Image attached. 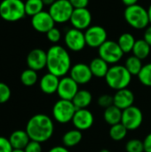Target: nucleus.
Here are the masks:
<instances>
[{
    "label": "nucleus",
    "instance_id": "obj_1",
    "mask_svg": "<svg viewBox=\"0 0 151 152\" xmlns=\"http://www.w3.org/2000/svg\"><path fill=\"white\" fill-rule=\"evenodd\" d=\"M25 130L31 141L43 143L52 138L54 133V124L49 116L36 114L28 119Z\"/></svg>",
    "mask_w": 151,
    "mask_h": 152
},
{
    "label": "nucleus",
    "instance_id": "obj_2",
    "mask_svg": "<svg viewBox=\"0 0 151 152\" xmlns=\"http://www.w3.org/2000/svg\"><path fill=\"white\" fill-rule=\"evenodd\" d=\"M47 63L46 69L58 77H65L71 69V58L66 48L60 45H52L46 52Z\"/></svg>",
    "mask_w": 151,
    "mask_h": 152
},
{
    "label": "nucleus",
    "instance_id": "obj_3",
    "mask_svg": "<svg viewBox=\"0 0 151 152\" xmlns=\"http://www.w3.org/2000/svg\"><path fill=\"white\" fill-rule=\"evenodd\" d=\"M133 76L126 69L125 65L115 64L109 67V69L105 77L107 85L113 90L118 91L127 88L131 84Z\"/></svg>",
    "mask_w": 151,
    "mask_h": 152
},
{
    "label": "nucleus",
    "instance_id": "obj_4",
    "mask_svg": "<svg viewBox=\"0 0 151 152\" xmlns=\"http://www.w3.org/2000/svg\"><path fill=\"white\" fill-rule=\"evenodd\" d=\"M125 21L135 29H145L150 25L148 10L140 4L127 6L124 12Z\"/></svg>",
    "mask_w": 151,
    "mask_h": 152
},
{
    "label": "nucleus",
    "instance_id": "obj_5",
    "mask_svg": "<svg viewBox=\"0 0 151 152\" xmlns=\"http://www.w3.org/2000/svg\"><path fill=\"white\" fill-rule=\"evenodd\" d=\"M26 15L22 0H3L0 3V17L9 22H15Z\"/></svg>",
    "mask_w": 151,
    "mask_h": 152
},
{
    "label": "nucleus",
    "instance_id": "obj_6",
    "mask_svg": "<svg viewBox=\"0 0 151 152\" xmlns=\"http://www.w3.org/2000/svg\"><path fill=\"white\" fill-rule=\"evenodd\" d=\"M76 111L77 108L72 101L60 99L54 103L52 114L56 122L60 124H67L72 121Z\"/></svg>",
    "mask_w": 151,
    "mask_h": 152
},
{
    "label": "nucleus",
    "instance_id": "obj_7",
    "mask_svg": "<svg viewBox=\"0 0 151 152\" xmlns=\"http://www.w3.org/2000/svg\"><path fill=\"white\" fill-rule=\"evenodd\" d=\"M74 7L69 0H56L49 6V13L53 17L55 23H66L70 20Z\"/></svg>",
    "mask_w": 151,
    "mask_h": 152
},
{
    "label": "nucleus",
    "instance_id": "obj_8",
    "mask_svg": "<svg viewBox=\"0 0 151 152\" xmlns=\"http://www.w3.org/2000/svg\"><path fill=\"white\" fill-rule=\"evenodd\" d=\"M99 57L103 59L109 64H117L124 56V52L118 45L117 42L107 40L98 48Z\"/></svg>",
    "mask_w": 151,
    "mask_h": 152
},
{
    "label": "nucleus",
    "instance_id": "obj_9",
    "mask_svg": "<svg viewBox=\"0 0 151 152\" xmlns=\"http://www.w3.org/2000/svg\"><path fill=\"white\" fill-rule=\"evenodd\" d=\"M143 122V113L140 108L131 106L123 110L121 123L127 128L128 131L138 129Z\"/></svg>",
    "mask_w": 151,
    "mask_h": 152
},
{
    "label": "nucleus",
    "instance_id": "obj_10",
    "mask_svg": "<svg viewBox=\"0 0 151 152\" xmlns=\"http://www.w3.org/2000/svg\"><path fill=\"white\" fill-rule=\"evenodd\" d=\"M86 45L91 48H99L108 40L106 29L99 25L90 26L85 32Z\"/></svg>",
    "mask_w": 151,
    "mask_h": 152
},
{
    "label": "nucleus",
    "instance_id": "obj_11",
    "mask_svg": "<svg viewBox=\"0 0 151 152\" xmlns=\"http://www.w3.org/2000/svg\"><path fill=\"white\" fill-rule=\"evenodd\" d=\"M64 42L66 47L72 52H80L86 45L85 33L74 28L67 30L64 36Z\"/></svg>",
    "mask_w": 151,
    "mask_h": 152
},
{
    "label": "nucleus",
    "instance_id": "obj_12",
    "mask_svg": "<svg viewBox=\"0 0 151 152\" xmlns=\"http://www.w3.org/2000/svg\"><path fill=\"white\" fill-rule=\"evenodd\" d=\"M78 84L69 76H65L60 78V83L57 90V94L60 99L72 101L77 93L79 91Z\"/></svg>",
    "mask_w": 151,
    "mask_h": 152
},
{
    "label": "nucleus",
    "instance_id": "obj_13",
    "mask_svg": "<svg viewBox=\"0 0 151 152\" xmlns=\"http://www.w3.org/2000/svg\"><path fill=\"white\" fill-rule=\"evenodd\" d=\"M93 16L87 8L74 9L70 18V23L74 28L79 30H86L92 23Z\"/></svg>",
    "mask_w": 151,
    "mask_h": 152
},
{
    "label": "nucleus",
    "instance_id": "obj_14",
    "mask_svg": "<svg viewBox=\"0 0 151 152\" xmlns=\"http://www.w3.org/2000/svg\"><path fill=\"white\" fill-rule=\"evenodd\" d=\"M54 24L55 21L49 12L42 11L31 17V25L33 28L39 33L46 34L50 29L54 28Z\"/></svg>",
    "mask_w": 151,
    "mask_h": 152
},
{
    "label": "nucleus",
    "instance_id": "obj_15",
    "mask_svg": "<svg viewBox=\"0 0 151 152\" xmlns=\"http://www.w3.org/2000/svg\"><path fill=\"white\" fill-rule=\"evenodd\" d=\"M26 61L28 69L36 71L42 70L43 69L46 68L47 53L43 49L35 48L28 53Z\"/></svg>",
    "mask_w": 151,
    "mask_h": 152
},
{
    "label": "nucleus",
    "instance_id": "obj_16",
    "mask_svg": "<svg viewBox=\"0 0 151 152\" xmlns=\"http://www.w3.org/2000/svg\"><path fill=\"white\" fill-rule=\"evenodd\" d=\"M71 122L76 129L81 132L85 131L93 126L94 123V116L87 109L77 110Z\"/></svg>",
    "mask_w": 151,
    "mask_h": 152
},
{
    "label": "nucleus",
    "instance_id": "obj_17",
    "mask_svg": "<svg viewBox=\"0 0 151 152\" xmlns=\"http://www.w3.org/2000/svg\"><path fill=\"white\" fill-rule=\"evenodd\" d=\"M69 77H71L78 85H85L92 80L93 76L89 65L79 62L71 67Z\"/></svg>",
    "mask_w": 151,
    "mask_h": 152
},
{
    "label": "nucleus",
    "instance_id": "obj_18",
    "mask_svg": "<svg viewBox=\"0 0 151 152\" xmlns=\"http://www.w3.org/2000/svg\"><path fill=\"white\" fill-rule=\"evenodd\" d=\"M113 100L114 105L119 108L120 110H124L133 105L134 94L130 89L125 88L116 91V94L113 95Z\"/></svg>",
    "mask_w": 151,
    "mask_h": 152
},
{
    "label": "nucleus",
    "instance_id": "obj_19",
    "mask_svg": "<svg viewBox=\"0 0 151 152\" xmlns=\"http://www.w3.org/2000/svg\"><path fill=\"white\" fill-rule=\"evenodd\" d=\"M59 83H60V77L48 72L40 78L39 87L44 94H53L57 93Z\"/></svg>",
    "mask_w": 151,
    "mask_h": 152
},
{
    "label": "nucleus",
    "instance_id": "obj_20",
    "mask_svg": "<svg viewBox=\"0 0 151 152\" xmlns=\"http://www.w3.org/2000/svg\"><path fill=\"white\" fill-rule=\"evenodd\" d=\"M8 139L13 149L21 150H24L28 143L31 141L26 130H15L10 134Z\"/></svg>",
    "mask_w": 151,
    "mask_h": 152
},
{
    "label": "nucleus",
    "instance_id": "obj_21",
    "mask_svg": "<svg viewBox=\"0 0 151 152\" xmlns=\"http://www.w3.org/2000/svg\"><path fill=\"white\" fill-rule=\"evenodd\" d=\"M89 67L93 73V76L99 77V78H102V77L105 78V77L109 69V63L106 62L101 57H96V58L93 59L89 64Z\"/></svg>",
    "mask_w": 151,
    "mask_h": 152
},
{
    "label": "nucleus",
    "instance_id": "obj_22",
    "mask_svg": "<svg viewBox=\"0 0 151 152\" xmlns=\"http://www.w3.org/2000/svg\"><path fill=\"white\" fill-rule=\"evenodd\" d=\"M122 113H123L122 110H120L119 108H117L115 105H112V106L105 109V110L103 112V118H104L105 122L111 126L121 123Z\"/></svg>",
    "mask_w": 151,
    "mask_h": 152
},
{
    "label": "nucleus",
    "instance_id": "obj_23",
    "mask_svg": "<svg viewBox=\"0 0 151 152\" xmlns=\"http://www.w3.org/2000/svg\"><path fill=\"white\" fill-rule=\"evenodd\" d=\"M93 101V95L92 94L85 89L79 90L75 97L72 100V102L74 103L77 110H82V109H87V107L91 104Z\"/></svg>",
    "mask_w": 151,
    "mask_h": 152
},
{
    "label": "nucleus",
    "instance_id": "obj_24",
    "mask_svg": "<svg viewBox=\"0 0 151 152\" xmlns=\"http://www.w3.org/2000/svg\"><path fill=\"white\" fill-rule=\"evenodd\" d=\"M83 139L82 132L77 129H71L66 132L62 136V144L66 148H72L78 145Z\"/></svg>",
    "mask_w": 151,
    "mask_h": 152
},
{
    "label": "nucleus",
    "instance_id": "obj_25",
    "mask_svg": "<svg viewBox=\"0 0 151 152\" xmlns=\"http://www.w3.org/2000/svg\"><path fill=\"white\" fill-rule=\"evenodd\" d=\"M151 46L142 38L136 40L133 49V55L136 56L137 58L141 59L142 61L148 58L150 53Z\"/></svg>",
    "mask_w": 151,
    "mask_h": 152
},
{
    "label": "nucleus",
    "instance_id": "obj_26",
    "mask_svg": "<svg viewBox=\"0 0 151 152\" xmlns=\"http://www.w3.org/2000/svg\"><path fill=\"white\" fill-rule=\"evenodd\" d=\"M136 42L135 37L131 33L125 32L119 36L117 39V44L124 52V53H128L133 52L134 44Z\"/></svg>",
    "mask_w": 151,
    "mask_h": 152
},
{
    "label": "nucleus",
    "instance_id": "obj_27",
    "mask_svg": "<svg viewBox=\"0 0 151 152\" xmlns=\"http://www.w3.org/2000/svg\"><path fill=\"white\" fill-rule=\"evenodd\" d=\"M125 67L131 73L132 76H138L143 67V64L141 59L137 58L134 55H132L126 59L125 62Z\"/></svg>",
    "mask_w": 151,
    "mask_h": 152
},
{
    "label": "nucleus",
    "instance_id": "obj_28",
    "mask_svg": "<svg viewBox=\"0 0 151 152\" xmlns=\"http://www.w3.org/2000/svg\"><path fill=\"white\" fill-rule=\"evenodd\" d=\"M127 133V128L122 123L111 126L109 128V136L115 142H120L124 140L126 137Z\"/></svg>",
    "mask_w": 151,
    "mask_h": 152
},
{
    "label": "nucleus",
    "instance_id": "obj_29",
    "mask_svg": "<svg viewBox=\"0 0 151 152\" xmlns=\"http://www.w3.org/2000/svg\"><path fill=\"white\" fill-rule=\"evenodd\" d=\"M26 15L33 17L34 15L44 11V3L42 0H26L25 2Z\"/></svg>",
    "mask_w": 151,
    "mask_h": 152
},
{
    "label": "nucleus",
    "instance_id": "obj_30",
    "mask_svg": "<svg viewBox=\"0 0 151 152\" xmlns=\"http://www.w3.org/2000/svg\"><path fill=\"white\" fill-rule=\"evenodd\" d=\"M38 81L37 71L31 69H27L23 70L20 74V82L25 86H32Z\"/></svg>",
    "mask_w": 151,
    "mask_h": 152
},
{
    "label": "nucleus",
    "instance_id": "obj_31",
    "mask_svg": "<svg viewBox=\"0 0 151 152\" xmlns=\"http://www.w3.org/2000/svg\"><path fill=\"white\" fill-rule=\"evenodd\" d=\"M137 77L141 84L145 86H151V62L143 65Z\"/></svg>",
    "mask_w": 151,
    "mask_h": 152
},
{
    "label": "nucleus",
    "instance_id": "obj_32",
    "mask_svg": "<svg viewBox=\"0 0 151 152\" xmlns=\"http://www.w3.org/2000/svg\"><path fill=\"white\" fill-rule=\"evenodd\" d=\"M126 152H144L143 142L139 139L129 140L125 144Z\"/></svg>",
    "mask_w": 151,
    "mask_h": 152
},
{
    "label": "nucleus",
    "instance_id": "obj_33",
    "mask_svg": "<svg viewBox=\"0 0 151 152\" xmlns=\"http://www.w3.org/2000/svg\"><path fill=\"white\" fill-rule=\"evenodd\" d=\"M12 95L10 87L3 82H0V104L7 102Z\"/></svg>",
    "mask_w": 151,
    "mask_h": 152
},
{
    "label": "nucleus",
    "instance_id": "obj_34",
    "mask_svg": "<svg viewBox=\"0 0 151 152\" xmlns=\"http://www.w3.org/2000/svg\"><path fill=\"white\" fill-rule=\"evenodd\" d=\"M46 37L51 43L56 45L61 38V32L59 28L54 27L46 33Z\"/></svg>",
    "mask_w": 151,
    "mask_h": 152
},
{
    "label": "nucleus",
    "instance_id": "obj_35",
    "mask_svg": "<svg viewBox=\"0 0 151 152\" xmlns=\"http://www.w3.org/2000/svg\"><path fill=\"white\" fill-rule=\"evenodd\" d=\"M97 103L99 106H101V108L107 109L112 105H114V100H113V96L109 95V94H102L98 98Z\"/></svg>",
    "mask_w": 151,
    "mask_h": 152
},
{
    "label": "nucleus",
    "instance_id": "obj_36",
    "mask_svg": "<svg viewBox=\"0 0 151 152\" xmlns=\"http://www.w3.org/2000/svg\"><path fill=\"white\" fill-rule=\"evenodd\" d=\"M13 150L8 138L0 136V152H12Z\"/></svg>",
    "mask_w": 151,
    "mask_h": 152
},
{
    "label": "nucleus",
    "instance_id": "obj_37",
    "mask_svg": "<svg viewBox=\"0 0 151 152\" xmlns=\"http://www.w3.org/2000/svg\"><path fill=\"white\" fill-rule=\"evenodd\" d=\"M25 152H42V145L38 142L30 141L24 149Z\"/></svg>",
    "mask_w": 151,
    "mask_h": 152
},
{
    "label": "nucleus",
    "instance_id": "obj_38",
    "mask_svg": "<svg viewBox=\"0 0 151 152\" xmlns=\"http://www.w3.org/2000/svg\"><path fill=\"white\" fill-rule=\"evenodd\" d=\"M74 9H80V8H87L89 4V0H69Z\"/></svg>",
    "mask_w": 151,
    "mask_h": 152
},
{
    "label": "nucleus",
    "instance_id": "obj_39",
    "mask_svg": "<svg viewBox=\"0 0 151 152\" xmlns=\"http://www.w3.org/2000/svg\"><path fill=\"white\" fill-rule=\"evenodd\" d=\"M144 152H151V133H150L143 141Z\"/></svg>",
    "mask_w": 151,
    "mask_h": 152
},
{
    "label": "nucleus",
    "instance_id": "obj_40",
    "mask_svg": "<svg viewBox=\"0 0 151 152\" xmlns=\"http://www.w3.org/2000/svg\"><path fill=\"white\" fill-rule=\"evenodd\" d=\"M143 39L151 46V24L145 28Z\"/></svg>",
    "mask_w": 151,
    "mask_h": 152
},
{
    "label": "nucleus",
    "instance_id": "obj_41",
    "mask_svg": "<svg viewBox=\"0 0 151 152\" xmlns=\"http://www.w3.org/2000/svg\"><path fill=\"white\" fill-rule=\"evenodd\" d=\"M48 152H69V149L68 148H66L65 146H61V145H59V146H54V147H53V148H51Z\"/></svg>",
    "mask_w": 151,
    "mask_h": 152
},
{
    "label": "nucleus",
    "instance_id": "obj_42",
    "mask_svg": "<svg viewBox=\"0 0 151 152\" xmlns=\"http://www.w3.org/2000/svg\"><path fill=\"white\" fill-rule=\"evenodd\" d=\"M138 1H139V0H122L123 4H124L125 5H126V7H127V6H131V5L137 4Z\"/></svg>",
    "mask_w": 151,
    "mask_h": 152
},
{
    "label": "nucleus",
    "instance_id": "obj_43",
    "mask_svg": "<svg viewBox=\"0 0 151 152\" xmlns=\"http://www.w3.org/2000/svg\"><path fill=\"white\" fill-rule=\"evenodd\" d=\"M44 4V5H48V6H51L56 0H42Z\"/></svg>",
    "mask_w": 151,
    "mask_h": 152
},
{
    "label": "nucleus",
    "instance_id": "obj_44",
    "mask_svg": "<svg viewBox=\"0 0 151 152\" xmlns=\"http://www.w3.org/2000/svg\"><path fill=\"white\" fill-rule=\"evenodd\" d=\"M147 10H148V13H149V18H150V23L151 24V4H150V5L149 6V8H148Z\"/></svg>",
    "mask_w": 151,
    "mask_h": 152
},
{
    "label": "nucleus",
    "instance_id": "obj_45",
    "mask_svg": "<svg viewBox=\"0 0 151 152\" xmlns=\"http://www.w3.org/2000/svg\"><path fill=\"white\" fill-rule=\"evenodd\" d=\"M12 152H25L24 150H21V149H13Z\"/></svg>",
    "mask_w": 151,
    "mask_h": 152
},
{
    "label": "nucleus",
    "instance_id": "obj_46",
    "mask_svg": "<svg viewBox=\"0 0 151 152\" xmlns=\"http://www.w3.org/2000/svg\"><path fill=\"white\" fill-rule=\"evenodd\" d=\"M100 152H110L109 150H108V149H102V150H101Z\"/></svg>",
    "mask_w": 151,
    "mask_h": 152
}]
</instances>
